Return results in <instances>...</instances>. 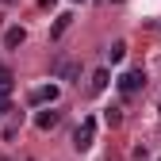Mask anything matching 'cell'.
Listing matches in <instances>:
<instances>
[{"label":"cell","mask_w":161,"mask_h":161,"mask_svg":"<svg viewBox=\"0 0 161 161\" xmlns=\"http://www.w3.org/2000/svg\"><path fill=\"white\" fill-rule=\"evenodd\" d=\"M50 73H54L58 80H73V77L80 73V65L73 62V58H69V54H58V58H54V62H50Z\"/></svg>","instance_id":"obj_1"},{"label":"cell","mask_w":161,"mask_h":161,"mask_svg":"<svg viewBox=\"0 0 161 161\" xmlns=\"http://www.w3.org/2000/svg\"><path fill=\"white\" fill-rule=\"evenodd\" d=\"M92 142H96V119L88 115L85 123L77 127V134H73V146H77L80 153H85V150H92Z\"/></svg>","instance_id":"obj_2"},{"label":"cell","mask_w":161,"mask_h":161,"mask_svg":"<svg viewBox=\"0 0 161 161\" xmlns=\"http://www.w3.org/2000/svg\"><path fill=\"white\" fill-rule=\"evenodd\" d=\"M115 85H119V92H123V96H130V92H138V88L146 85V73H142V69H130V73L119 77Z\"/></svg>","instance_id":"obj_3"},{"label":"cell","mask_w":161,"mask_h":161,"mask_svg":"<svg viewBox=\"0 0 161 161\" xmlns=\"http://www.w3.org/2000/svg\"><path fill=\"white\" fill-rule=\"evenodd\" d=\"M108 85H111V73H108V69H96V73L88 77V92H92V96L108 92Z\"/></svg>","instance_id":"obj_4"},{"label":"cell","mask_w":161,"mask_h":161,"mask_svg":"<svg viewBox=\"0 0 161 161\" xmlns=\"http://www.w3.org/2000/svg\"><path fill=\"white\" fill-rule=\"evenodd\" d=\"M31 104H58V85H42L31 92Z\"/></svg>","instance_id":"obj_5"},{"label":"cell","mask_w":161,"mask_h":161,"mask_svg":"<svg viewBox=\"0 0 161 161\" xmlns=\"http://www.w3.org/2000/svg\"><path fill=\"white\" fill-rule=\"evenodd\" d=\"M23 42H27V31H23V27H8L4 46H8V50H15V46H23Z\"/></svg>","instance_id":"obj_6"},{"label":"cell","mask_w":161,"mask_h":161,"mask_svg":"<svg viewBox=\"0 0 161 161\" xmlns=\"http://www.w3.org/2000/svg\"><path fill=\"white\" fill-rule=\"evenodd\" d=\"M69 23H73V15H69V12H62V15L54 19V27H50V38H62V35L69 31Z\"/></svg>","instance_id":"obj_7"},{"label":"cell","mask_w":161,"mask_h":161,"mask_svg":"<svg viewBox=\"0 0 161 161\" xmlns=\"http://www.w3.org/2000/svg\"><path fill=\"white\" fill-rule=\"evenodd\" d=\"M58 119H62L58 111H38L35 123H38V130H54V127H58Z\"/></svg>","instance_id":"obj_8"},{"label":"cell","mask_w":161,"mask_h":161,"mask_svg":"<svg viewBox=\"0 0 161 161\" xmlns=\"http://www.w3.org/2000/svg\"><path fill=\"white\" fill-rule=\"evenodd\" d=\"M127 58V42H111V50H108V62H123Z\"/></svg>","instance_id":"obj_9"},{"label":"cell","mask_w":161,"mask_h":161,"mask_svg":"<svg viewBox=\"0 0 161 161\" xmlns=\"http://www.w3.org/2000/svg\"><path fill=\"white\" fill-rule=\"evenodd\" d=\"M12 80H15V77H12V69H8V65H0V88L12 92Z\"/></svg>","instance_id":"obj_10"},{"label":"cell","mask_w":161,"mask_h":161,"mask_svg":"<svg viewBox=\"0 0 161 161\" xmlns=\"http://www.w3.org/2000/svg\"><path fill=\"white\" fill-rule=\"evenodd\" d=\"M104 123H108V127H119V123H123V115H119V108H108V111H104Z\"/></svg>","instance_id":"obj_11"},{"label":"cell","mask_w":161,"mask_h":161,"mask_svg":"<svg viewBox=\"0 0 161 161\" xmlns=\"http://www.w3.org/2000/svg\"><path fill=\"white\" fill-rule=\"evenodd\" d=\"M4 4H15V0H4Z\"/></svg>","instance_id":"obj_12"},{"label":"cell","mask_w":161,"mask_h":161,"mask_svg":"<svg viewBox=\"0 0 161 161\" xmlns=\"http://www.w3.org/2000/svg\"><path fill=\"white\" fill-rule=\"evenodd\" d=\"M73 4H80V0H73Z\"/></svg>","instance_id":"obj_13"}]
</instances>
